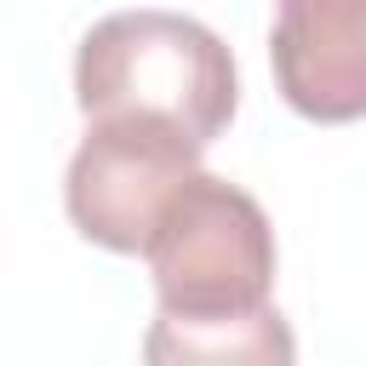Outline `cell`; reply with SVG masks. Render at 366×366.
<instances>
[{"label": "cell", "mask_w": 366, "mask_h": 366, "mask_svg": "<svg viewBox=\"0 0 366 366\" xmlns=\"http://www.w3.org/2000/svg\"><path fill=\"white\" fill-rule=\"evenodd\" d=\"M74 103L86 120H160L183 132L200 154L234 120L240 80L229 46L183 11L137 6L109 11L80 34L74 51Z\"/></svg>", "instance_id": "1"}, {"label": "cell", "mask_w": 366, "mask_h": 366, "mask_svg": "<svg viewBox=\"0 0 366 366\" xmlns=\"http://www.w3.org/2000/svg\"><path fill=\"white\" fill-rule=\"evenodd\" d=\"M160 315H234L269 303L274 229L263 206L212 172H194L143 240Z\"/></svg>", "instance_id": "2"}, {"label": "cell", "mask_w": 366, "mask_h": 366, "mask_svg": "<svg viewBox=\"0 0 366 366\" xmlns=\"http://www.w3.org/2000/svg\"><path fill=\"white\" fill-rule=\"evenodd\" d=\"M194 172H200V149L160 120H137V114L86 120V137L69 154L63 206L86 240L109 252H143L154 217Z\"/></svg>", "instance_id": "3"}, {"label": "cell", "mask_w": 366, "mask_h": 366, "mask_svg": "<svg viewBox=\"0 0 366 366\" xmlns=\"http://www.w3.org/2000/svg\"><path fill=\"white\" fill-rule=\"evenodd\" d=\"M274 80L309 120H355L366 109V6L286 0L274 11Z\"/></svg>", "instance_id": "4"}, {"label": "cell", "mask_w": 366, "mask_h": 366, "mask_svg": "<svg viewBox=\"0 0 366 366\" xmlns=\"http://www.w3.org/2000/svg\"><path fill=\"white\" fill-rule=\"evenodd\" d=\"M143 366H297V337L274 303L234 315H154Z\"/></svg>", "instance_id": "5"}]
</instances>
